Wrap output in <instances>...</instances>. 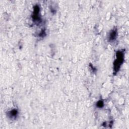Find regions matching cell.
<instances>
[{"mask_svg":"<svg viewBox=\"0 0 129 129\" xmlns=\"http://www.w3.org/2000/svg\"><path fill=\"white\" fill-rule=\"evenodd\" d=\"M117 36V30L116 29L112 30L109 34V37H108V40L109 41H114Z\"/></svg>","mask_w":129,"mask_h":129,"instance_id":"obj_3","label":"cell"},{"mask_svg":"<svg viewBox=\"0 0 129 129\" xmlns=\"http://www.w3.org/2000/svg\"><path fill=\"white\" fill-rule=\"evenodd\" d=\"M123 52L121 51H118L116 52V58L114 62V71L116 73L119 70L120 66L123 61Z\"/></svg>","mask_w":129,"mask_h":129,"instance_id":"obj_1","label":"cell"},{"mask_svg":"<svg viewBox=\"0 0 129 129\" xmlns=\"http://www.w3.org/2000/svg\"><path fill=\"white\" fill-rule=\"evenodd\" d=\"M9 116L10 117H15L16 116H17V114H18V111L16 109H13L12 110H11V111H10L9 112Z\"/></svg>","mask_w":129,"mask_h":129,"instance_id":"obj_4","label":"cell"},{"mask_svg":"<svg viewBox=\"0 0 129 129\" xmlns=\"http://www.w3.org/2000/svg\"><path fill=\"white\" fill-rule=\"evenodd\" d=\"M103 105H104V104H103V102L102 101H101V100H100V101H99L98 102H97V107H102L103 106Z\"/></svg>","mask_w":129,"mask_h":129,"instance_id":"obj_5","label":"cell"},{"mask_svg":"<svg viewBox=\"0 0 129 129\" xmlns=\"http://www.w3.org/2000/svg\"><path fill=\"white\" fill-rule=\"evenodd\" d=\"M39 7L36 5L34 7V12L32 15V18L34 21H39L40 17L39 16Z\"/></svg>","mask_w":129,"mask_h":129,"instance_id":"obj_2","label":"cell"}]
</instances>
